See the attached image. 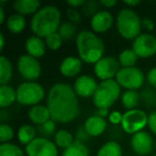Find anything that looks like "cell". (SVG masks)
I'll use <instances>...</instances> for the list:
<instances>
[{
  "instance_id": "cell-1",
  "label": "cell",
  "mask_w": 156,
  "mask_h": 156,
  "mask_svg": "<svg viewBox=\"0 0 156 156\" xmlns=\"http://www.w3.org/2000/svg\"><path fill=\"white\" fill-rule=\"evenodd\" d=\"M46 106L56 123H69L79 113V102L73 87L65 83L51 86L46 96Z\"/></svg>"
},
{
  "instance_id": "cell-2",
  "label": "cell",
  "mask_w": 156,
  "mask_h": 156,
  "mask_svg": "<svg viewBox=\"0 0 156 156\" xmlns=\"http://www.w3.org/2000/svg\"><path fill=\"white\" fill-rule=\"evenodd\" d=\"M61 26V13L56 5L42 7L30 20V29L34 35L47 37L48 35L58 32Z\"/></svg>"
},
{
  "instance_id": "cell-3",
  "label": "cell",
  "mask_w": 156,
  "mask_h": 156,
  "mask_svg": "<svg viewBox=\"0 0 156 156\" xmlns=\"http://www.w3.org/2000/svg\"><path fill=\"white\" fill-rule=\"evenodd\" d=\"M76 47L81 61L95 64L103 58L105 51L104 42L93 31L83 30L76 37Z\"/></svg>"
},
{
  "instance_id": "cell-4",
  "label": "cell",
  "mask_w": 156,
  "mask_h": 156,
  "mask_svg": "<svg viewBox=\"0 0 156 156\" xmlns=\"http://www.w3.org/2000/svg\"><path fill=\"white\" fill-rule=\"evenodd\" d=\"M115 24L120 35L126 40H135L141 34V20L138 14L130 8H123L120 10Z\"/></svg>"
},
{
  "instance_id": "cell-5",
  "label": "cell",
  "mask_w": 156,
  "mask_h": 156,
  "mask_svg": "<svg viewBox=\"0 0 156 156\" xmlns=\"http://www.w3.org/2000/svg\"><path fill=\"white\" fill-rule=\"evenodd\" d=\"M121 87L115 81V79L101 81L98 86L94 95L92 96L93 103L98 109H109L120 98Z\"/></svg>"
},
{
  "instance_id": "cell-6",
  "label": "cell",
  "mask_w": 156,
  "mask_h": 156,
  "mask_svg": "<svg viewBox=\"0 0 156 156\" xmlns=\"http://www.w3.org/2000/svg\"><path fill=\"white\" fill-rule=\"evenodd\" d=\"M17 102L25 106H35L45 96L44 88L35 81H25L16 90Z\"/></svg>"
},
{
  "instance_id": "cell-7",
  "label": "cell",
  "mask_w": 156,
  "mask_h": 156,
  "mask_svg": "<svg viewBox=\"0 0 156 156\" xmlns=\"http://www.w3.org/2000/svg\"><path fill=\"white\" fill-rule=\"evenodd\" d=\"M115 81L119 83L120 87L136 91L144 83V74L136 66L121 67L115 76Z\"/></svg>"
},
{
  "instance_id": "cell-8",
  "label": "cell",
  "mask_w": 156,
  "mask_h": 156,
  "mask_svg": "<svg viewBox=\"0 0 156 156\" xmlns=\"http://www.w3.org/2000/svg\"><path fill=\"white\" fill-rule=\"evenodd\" d=\"M147 118L149 115L141 109L136 108L127 110L123 113L121 126L125 133L134 135L143 130L145 125H147Z\"/></svg>"
},
{
  "instance_id": "cell-9",
  "label": "cell",
  "mask_w": 156,
  "mask_h": 156,
  "mask_svg": "<svg viewBox=\"0 0 156 156\" xmlns=\"http://www.w3.org/2000/svg\"><path fill=\"white\" fill-rule=\"evenodd\" d=\"M17 69L27 81H35L41 75V64L37 58L22 55L17 60Z\"/></svg>"
},
{
  "instance_id": "cell-10",
  "label": "cell",
  "mask_w": 156,
  "mask_h": 156,
  "mask_svg": "<svg viewBox=\"0 0 156 156\" xmlns=\"http://www.w3.org/2000/svg\"><path fill=\"white\" fill-rule=\"evenodd\" d=\"M26 154L28 156H58V147L48 138L37 137L26 145Z\"/></svg>"
},
{
  "instance_id": "cell-11",
  "label": "cell",
  "mask_w": 156,
  "mask_h": 156,
  "mask_svg": "<svg viewBox=\"0 0 156 156\" xmlns=\"http://www.w3.org/2000/svg\"><path fill=\"white\" fill-rule=\"evenodd\" d=\"M120 67L119 60L115 57H103L100 61L94 64V74L101 80H110L115 78Z\"/></svg>"
},
{
  "instance_id": "cell-12",
  "label": "cell",
  "mask_w": 156,
  "mask_h": 156,
  "mask_svg": "<svg viewBox=\"0 0 156 156\" xmlns=\"http://www.w3.org/2000/svg\"><path fill=\"white\" fill-rule=\"evenodd\" d=\"M132 49L138 58H149L156 54V37L150 33H141L133 41Z\"/></svg>"
},
{
  "instance_id": "cell-13",
  "label": "cell",
  "mask_w": 156,
  "mask_h": 156,
  "mask_svg": "<svg viewBox=\"0 0 156 156\" xmlns=\"http://www.w3.org/2000/svg\"><path fill=\"white\" fill-rule=\"evenodd\" d=\"M130 145L133 151L140 156H145L152 153L155 143L152 136L147 132L141 130L134 134L130 139Z\"/></svg>"
},
{
  "instance_id": "cell-14",
  "label": "cell",
  "mask_w": 156,
  "mask_h": 156,
  "mask_svg": "<svg viewBox=\"0 0 156 156\" xmlns=\"http://www.w3.org/2000/svg\"><path fill=\"white\" fill-rule=\"evenodd\" d=\"M98 83L95 81L93 77L89 75H81L77 77L74 81L73 89L75 91L76 95L80 98H90L93 96L98 89Z\"/></svg>"
},
{
  "instance_id": "cell-15",
  "label": "cell",
  "mask_w": 156,
  "mask_h": 156,
  "mask_svg": "<svg viewBox=\"0 0 156 156\" xmlns=\"http://www.w3.org/2000/svg\"><path fill=\"white\" fill-rule=\"evenodd\" d=\"M113 24V16L109 11L103 10L94 14L90 20V26L94 33H103L108 31Z\"/></svg>"
},
{
  "instance_id": "cell-16",
  "label": "cell",
  "mask_w": 156,
  "mask_h": 156,
  "mask_svg": "<svg viewBox=\"0 0 156 156\" xmlns=\"http://www.w3.org/2000/svg\"><path fill=\"white\" fill-rule=\"evenodd\" d=\"M81 66H83V63L79 57L69 56L61 61L59 69H60V73L65 77H75L80 73Z\"/></svg>"
},
{
  "instance_id": "cell-17",
  "label": "cell",
  "mask_w": 156,
  "mask_h": 156,
  "mask_svg": "<svg viewBox=\"0 0 156 156\" xmlns=\"http://www.w3.org/2000/svg\"><path fill=\"white\" fill-rule=\"evenodd\" d=\"M83 128L87 132V134L91 137H98L102 135L107 128V122L105 118L100 115H91L83 123Z\"/></svg>"
},
{
  "instance_id": "cell-18",
  "label": "cell",
  "mask_w": 156,
  "mask_h": 156,
  "mask_svg": "<svg viewBox=\"0 0 156 156\" xmlns=\"http://www.w3.org/2000/svg\"><path fill=\"white\" fill-rule=\"evenodd\" d=\"M25 48H26L27 55L33 57V58H41L45 54L46 44L43 39L37 35H31L25 42Z\"/></svg>"
},
{
  "instance_id": "cell-19",
  "label": "cell",
  "mask_w": 156,
  "mask_h": 156,
  "mask_svg": "<svg viewBox=\"0 0 156 156\" xmlns=\"http://www.w3.org/2000/svg\"><path fill=\"white\" fill-rule=\"evenodd\" d=\"M28 117H29V119H30V121L37 126L42 125V124L46 123L47 121L51 120L47 106H44V105H41V104L31 107L28 111Z\"/></svg>"
},
{
  "instance_id": "cell-20",
  "label": "cell",
  "mask_w": 156,
  "mask_h": 156,
  "mask_svg": "<svg viewBox=\"0 0 156 156\" xmlns=\"http://www.w3.org/2000/svg\"><path fill=\"white\" fill-rule=\"evenodd\" d=\"M13 8L16 13L20 15H34L41 9V2L39 0H15L13 2Z\"/></svg>"
},
{
  "instance_id": "cell-21",
  "label": "cell",
  "mask_w": 156,
  "mask_h": 156,
  "mask_svg": "<svg viewBox=\"0 0 156 156\" xmlns=\"http://www.w3.org/2000/svg\"><path fill=\"white\" fill-rule=\"evenodd\" d=\"M5 25H7V29L10 32L17 34V33L22 32L26 27V18L24 15H20L18 13L12 14L7 18Z\"/></svg>"
},
{
  "instance_id": "cell-22",
  "label": "cell",
  "mask_w": 156,
  "mask_h": 156,
  "mask_svg": "<svg viewBox=\"0 0 156 156\" xmlns=\"http://www.w3.org/2000/svg\"><path fill=\"white\" fill-rule=\"evenodd\" d=\"M15 101H17L16 90L11 86H0V107L2 109L11 106Z\"/></svg>"
},
{
  "instance_id": "cell-23",
  "label": "cell",
  "mask_w": 156,
  "mask_h": 156,
  "mask_svg": "<svg viewBox=\"0 0 156 156\" xmlns=\"http://www.w3.org/2000/svg\"><path fill=\"white\" fill-rule=\"evenodd\" d=\"M13 75V66L5 56H0V86L8 85Z\"/></svg>"
},
{
  "instance_id": "cell-24",
  "label": "cell",
  "mask_w": 156,
  "mask_h": 156,
  "mask_svg": "<svg viewBox=\"0 0 156 156\" xmlns=\"http://www.w3.org/2000/svg\"><path fill=\"white\" fill-rule=\"evenodd\" d=\"M17 138L22 144L28 145L30 142H32L37 138V129L32 125L24 124L18 128Z\"/></svg>"
},
{
  "instance_id": "cell-25",
  "label": "cell",
  "mask_w": 156,
  "mask_h": 156,
  "mask_svg": "<svg viewBox=\"0 0 156 156\" xmlns=\"http://www.w3.org/2000/svg\"><path fill=\"white\" fill-rule=\"evenodd\" d=\"M96 156H122V147L117 141H108L98 149Z\"/></svg>"
},
{
  "instance_id": "cell-26",
  "label": "cell",
  "mask_w": 156,
  "mask_h": 156,
  "mask_svg": "<svg viewBox=\"0 0 156 156\" xmlns=\"http://www.w3.org/2000/svg\"><path fill=\"white\" fill-rule=\"evenodd\" d=\"M61 156H89V150L85 143L75 140L73 144L63 150Z\"/></svg>"
},
{
  "instance_id": "cell-27",
  "label": "cell",
  "mask_w": 156,
  "mask_h": 156,
  "mask_svg": "<svg viewBox=\"0 0 156 156\" xmlns=\"http://www.w3.org/2000/svg\"><path fill=\"white\" fill-rule=\"evenodd\" d=\"M122 105L127 110L136 109L139 104V93L135 90H126L121 96Z\"/></svg>"
},
{
  "instance_id": "cell-28",
  "label": "cell",
  "mask_w": 156,
  "mask_h": 156,
  "mask_svg": "<svg viewBox=\"0 0 156 156\" xmlns=\"http://www.w3.org/2000/svg\"><path fill=\"white\" fill-rule=\"evenodd\" d=\"M74 136L66 129H60L55 134V143L58 147L65 150L74 143Z\"/></svg>"
},
{
  "instance_id": "cell-29",
  "label": "cell",
  "mask_w": 156,
  "mask_h": 156,
  "mask_svg": "<svg viewBox=\"0 0 156 156\" xmlns=\"http://www.w3.org/2000/svg\"><path fill=\"white\" fill-rule=\"evenodd\" d=\"M118 60L122 67H133L138 61V56L132 48H126L120 52Z\"/></svg>"
},
{
  "instance_id": "cell-30",
  "label": "cell",
  "mask_w": 156,
  "mask_h": 156,
  "mask_svg": "<svg viewBox=\"0 0 156 156\" xmlns=\"http://www.w3.org/2000/svg\"><path fill=\"white\" fill-rule=\"evenodd\" d=\"M58 33L62 37V40L69 41V40L73 39L75 35L77 37V27H76L75 24H73L71 22H64L59 27Z\"/></svg>"
},
{
  "instance_id": "cell-31",
  "label": "cell",
  "mask_w": 156,
  "mask_h": 156,
  "mask_svg": "<svg viewBox=\"0 0 156 156\" xmlns=\"http://www.w3.org/2000/svg\"><path fill=\"white\" fill-rule=\"evenodd\" d=\"M0 156H25L24 151L14 143H1Z\"/></svg>"
},
{
  "instance_id": "cell-32",
  "label": "cell",
  "mask_w": 156,
  "mask_h": 156,
  "mask_svg": "<svg viewBox=\"0 0 156 156\" xmlns=\"http://www.w3.org/2000/svg\"><path fill=\"white\" fill-rule=\"evenodd\" d=\"M37 132L41 134L40 137H44V138H47V137L51 136V135L56 134V122L54 120H49L46 123L42 124V125L37 126Z\"/></svg>"
},
{
  "instance_id": "cell-33",
  "label": "cell",
  "mask_w": 156,
  "mask_h": 156,
  "mask_svg": "<svg viewBox=\"0 0 156 156\" xmlns=\"http://www.w3.org/2000/svg\"><path fill=\"white\" fill-rule=\"evenodd\" d=\"M62 37H60L58 32H55L52 34L48 35L47 37H45V44L49 49L51 50H57L61 47L62 45Z\"/></svg>"
},
{
  "instance_id": "cell-34",
  "label": "cell",
  "mask_w": 156,
  "mask_h": 156,
  "mask_svg": "<svg viewBox=\"0 0 156 156\" xmlns=\"http://www.w3.org/2000/svg\"><path fill=\"white\" fill-rule=\"evenodd\" d=\"M14 137V130L12 126L7 123H1L0 125V141L1 143H8Z\"/></svg>"
},
{
  "instance_id": "cell-35",
  "label": "cell",
  "mask_w": 156,
  "mask_h": 156,
  "mask_svg": "<svg viewBox=\"0 0 156 156\" xmlns=\"http://www.w3.org/2000/svg\"><path fill=\"white\" fill-rule=\"evenodd\" d=\"M66 15L69 17V22L73 24H79L81 22V15L80 13L75 9V8H69L66 9Z\"/></svg>"
},
{
  "instance_id": "cell-36",
  "label": "cell",
  "mask_w": 156,
  "mask_h": 156,
  "mask_svg": "<svg viewBox=\"0 0 156 156\" xmlns=\"http://www.w3.org/2000/svg\"><path fill=\"white\" fill-rule=\"evenodd\" d=\"M122 118H123V115H121V113H120L119 111H117V110L111 111V112L109 113V115H108L109 122H110V123H112V124H115V125H117V124H121Z\"/></svg>"
},
{
  "instance_id": "cell-37",
  "label": "cell",
  "mask_w": 156,
  "mask_h": 156,
  "mask_svg": "<svg viewBox=\"0 0 156 156\" xmlns=\"http://www.w3.org/2000/svg\"><path fill=\"white\" fill-rule=\"evenodd\" d=\"M147 126L153 134L156 135V111H152L147 118Z\"/></svg>"
},
{
  "instance_id": "cell-38",
  "label": "cell",
  "mask_w": 156,
  "mask_h": 156,
  "mask_svg": "<svg viewBox=\"0 0 156 156\" xmlns=\"http://www.w3.org/2000/svg\"><path fill=\"white\" fill-rule=\"evenodd\" d=\"M147 83L156 89V67H152L147 74Z\"/></svg>"
},
{
  "instance_id": "cell-39",
  "label": "cell",
  "mask_w": 156,
  "mask_h": 156,
  "mask_svg": "<svg viewBox=\"0 0 156 156\" xmlns=\"http://www.w3.org/2000/svg\"><path fill=\"white\" fill-rule=\"evenodd\" d=\"M141 25H142L143 28L147 31H152V30H154V28H155V26H154V22L149 17L142 18V20H141Z\"/></svg>"
},
{
  "instance_id": "cell-40",
  "label": "cell",
  "mask_w": 156,
  "mask_h": 156,
  "mask_svg": "<svg viewBox=\"0 0 156 156\" xmlns=\"http://www.w3.org/2000/svg\"><path fill=\"white\" fill-rule=\"evenodd\" d=\"M66 3L69 5V8H78L81 5H85V0H67Z\"/></svg>"
},
{
  "instance_id": "cell-41",
  "label": "cell",
  "mask_w": 156,
  "mask_h": 156,
  "mask_svg": "<svg viewBox=\"0 0 156 156\" xmlns=\"http://www.w3.org/2000/svg\"><path fill=\"white\" fill-rule=\"evenodd\" d=\"M100 3L105 8H112L117 5V1L115 0H101Z\"/></svg>"
},
{
  "instance_id": "cell-42",
  "label": "cell",
  "mask_w": 156,
  "mask_h": 156,
  "mask_svg": "<svg viewBox=\"0 0 156 156\" xmlns=\"http://www.w3.org/2000/svg\"><path fill=\"white\" fill-rule=\"evenodd\" d=\"M123 3L125 5H127L128 8H130V7H135V5H138L140 3V1L139 0H124Z\"/></svg>"
},
{
  "instance_id": "cell-43",
  "label": "cell",
  "mask_w": 156,
  "mask_h": 156,
  "mask_svg": "<svg viewBox=\"0 0 156 156\" xmlns=\"http://www.w3.org/2000/svg\"><path fill=\"white\" fill-rule=\"evenodd\" d=\"M98 115H100V117H102V118H105V117H107V115H109L108 109H106V108H101V109H98Z\"/></svg>"
},
{
  "instance_id": "cell-44",
  "label": "cell",
  "mask_w": 156,
  "mask_h": 156,
  "mask_svg": "<svg viewBox=\"0 0 156 156\" xmlns=\"http://www.w3.org/2000/svg\"><path fill=\"white\" fill-rule=\"evenodd\" d=\"M5 20V9L2 7H0V24H3Z\"/></svg>"
},
{
  "instance_id": "cell-45",
  "label": "cell",
  "mask_w": 156,
  "mask_h": 156,
  "mask_svg": "<svg viewBox=\"0 0 156 156\" xmlns=\"http://www.w3.org/2000/svg\"><path fill=\"white\" fill-rule=\"evenodd\" d=\"M5 47V35L2 32H0V49L2 50Z\"/></svg>"
},
{
  "instance_id": "cell-46",
  "label": "cell",
  "mask_w": 156,
  "mask_h": 156,
  "mask_svg": "<svg viewBox=\"0 0 156 156\" xmlns=\"http://www.w3.org/2000/svg\"><path fill=\"white\" fill-rule=\"evenodd\" d=\"M155 150H156V140H155Z\"/></svg>"
},
{
  "instance_id": "cell-47",
  "label": "cell",
  "mask_w": 156,
  "mask_h": 156,
  "mask_svg": "<svg viewBox=\"0 0 156 156\" xmlns=\"http://www.w3.org/2000/svg\"><path fill=\"white\" fill-rule=\"evenodd\" d=\"M151 156H156V154H154V155H151Z\"/></svg>"
}]
</instances>
